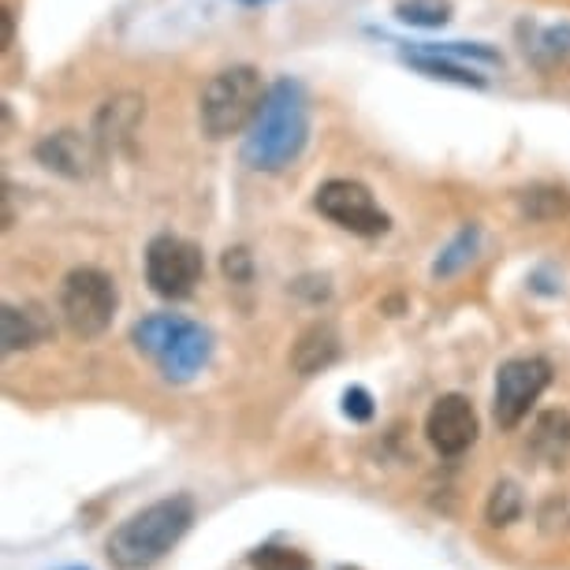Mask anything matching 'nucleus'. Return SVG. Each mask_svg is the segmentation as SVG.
I'll return each instance as SVG.
<instances>
[{
	"label": "nucleus",
	"mask_w": 570,
	"mask_h": 570,
	"mask_svg": "<svg viewBox=\"0 0 570 570\" xmlns=\"http://www.w3.org/2000/svg\"><path fill=\"white\" fill-rule=\"evenodd\" d=\"M309 138V101L295 79H279L268 86L262 109L246 131L243 160L257 171H279L303 154Z\"/></svg>",
	"instance_id": "obj_1"
},
{
	"label": "nucleus",
	"mask_w": 570,
	"mask_h": 570,
	"mask_svg": "<svg viewBox=\"0 0 570 570\" xmlns=\"http://www.w3.org/2000/svg\"><path fill=\"white\" fill-rule=\"evenodd\" d=\"M195 514L198 508L187 492H176V497L135 511L131 519L116 525L109 544H105L109 563L116 570H149L187 537V530L195 525Z\"/></svg>",
	"instance_id": "obj_2"
},
{
	"label": "nucleus",
	"mask_w": 570,
	"mask_h": 570,
	"mask_svg": "<svg viewBox=\"0 0 570 570\" xmlns=\"http://www.w3.org/2000/svg\"><path fill=\"white\" fill-rule=\"evenodd\" d=\"M131 343L138 347V354H146L157 365L165 381L176 384L195 381L213 354V332L179 314L142 317L131 328Z\"/></svg>",
	"instance_id": "obj_3"
},
{
	"label": "nucleus",
	"mask_w": 570,
	"mask_h": 570,
	"mask_svg": "<svg viewBox=\"0 0 570 570\" xmlns=\"http://www.w3.org/2000/svg\"><path fill=\"white\" fill-rule=\"evenodd\" d=\"M265 94L268 90L262 82V71L250 68V63H235V68L217 71L206 82L202 101H198L202 135L213 138V142H224V138H232V135L250 131Z\"/></svg>",
	"instance_id": "obj_4"
},
{
	"label": "nucleus",
	"mask_w": 570,
	"mask_h": 570,
	"mask_svg": "<svg viewBox=\"0 0 570 570\" xmlns=\"http://www.w3.org/2000/svg\"><path fill=\"white\" fill-rule=\"evenodd\" d=\"M116 306H120V295H116V279L105 273V268L94 265H79L63 276L60 287V314L63 325L71 328V336L79 340H98L112 328Z\"/></svg>",
	"instance_id": "obj_5"
},
{
	"label": "nucleus",
	"mask_w": 570,
	"mask_h": 570,
	"mask_svg": "<svg viewBox=\"0 0 570 570\" xmlns=\"http://www.w3.org/2000/svg\"><path fill=\"white\" fill-rule=\"evenodd\" d=\"M202 273H206L202 246H195L190 239H179V235H154V239H149L146 284L157 298H168V303L190 298L195 287L202 284Z\"/></svg>",
	"instance_id": "obj_6"
},
{
	"label": "nucleus",
	"mask_w": 570,
	"mask_h": 570,
	"mask_svg": "<svg viewBox=\"0 0 570 570\" xmlns=\"http://www.w3.org/2000/svg\"><path fill=\"white\" fill-rule=\"evenodd\" d=\"M552 384V365L548 358H508L497 370V392H492V417L503 433L519 429L530 417L533 403L541 400L544 389Z\"/></svg>",
	"instance_id": "obj_7"
},
{
	"label": "nucleus",
	"mask_w": 570,
	"mask_h": 570,
	"mask_svg": "<svg viewBox=\"0 0 570 570\" xmlns=\"http://www.w3.org/2000/svg\"><path fill=\"white\" fill-rule=\"evenodd\" d=\"M314 209L325 220H332L336 228L362 235V239H373V235L389 232V213L376 206L373 190L358 179H328L317 187L314 195Z\"/></svg>",
	"instance_id": "obj_8"
},
{
	"label": "nucleus",
	"mask_w": 570,
	"mask_h": 570,
	"mask_svg": "<svg viewBox=\"0 0 570 570\" xmlns=\"http://www.w3.org/2000/svg\"><path fill=\"white\" fill-rule=\"evenodd\" d=\"M481 425H478V411H473V403L466 395L459 392H448L440 395V400L429 406V417H425V436L429 444H433L436 455L444 459H459L462 451L473 448V440H478Z\"/></svg>",
	"instance_id": "obj_9"
},
{
	"label": "nucleus",
	"mask_w": 570,
	"mask_h": 570,
	"mask_svg": "<svg viewBox=\"0 0 570 570\" xmlns=\"http://www.w3.org/2000/svg\"><path fill=\"white\" fill-rule=\"evenodd\" d=\"M35 157L38 165H46L49 171H57L63 179H86L94 176L101 165V146L94 135H82V131H71V127H63V131H52L46 135L41 142L35 146Z\"/></svg>",
	"instance_id": "obj_10"
},
{
	"label": "nucleus",
	"mask_w": 570,
	"mask_h": 570,
	"mask_svg": "<svg viewBox=\"0 0 570 570\" xmlns=\"http://www.w3.org/2000/svg\"><path fill=\"white\" fill-rule=\"evenodd\" d=\"M146 116V101L138 94H116L98 109V120H94V138H98L101 154H116V149L131 146V138L138 131Z\"/></svg>",
	"instance_id": "obj_11"
},
{
	"label": "nucleus",
	"mask_w": 570,
	"mask_h": 570,
	"mask_svg": "<svg viewBox=\"0 0 570 570\" xmlns=\"http://www.w3.org/2000/svg\"><path fill=\"white\" fill-rule=\"evenodd\" d=\"M343 354V343H340V332L328 325V321H317V325H309L303 336L295 340L292 347V370L298 376H317L332 370V365L340 362Z\"/></svg>",
	"instance_id": "obj_12"
},
{
	"label": "nucleus",
	"mask_w": 570,
	"mask_h": 570,
	"mask_svg": "<svg viewBox=\"0 0 570 570\" xmlns=\"http://www.w3.org/2000/svg\"><path fill=\"white\" fill-rule=\"evenodd\" d=\"M52 336V321L41 314L38 306H12L0 309V340H4V354L30 351Z\"/></svg>",
	"instance_id": "obj_13"
},
{
	"label": "nucleus",
	"mask_w": 570,
	"mask_h": 570,
	"mask_svg": "<svg viewBox=\"0 0 570 570\" xmlns=\"http://www.w3.org/2000/svg\"><path fill=\"white\" fill-rule=\"evenodd\" d=\"M533 455L548 462V466H567L570 459V414L567 411H544L537 417L533 436H530Z\"/></svg>",
	"instance_id": "obj_14"
},
{
	"label": "nucleus",
	"mask_w": 570,
	"mask_h": 570,
	"mask_svg": "<svg viewBox=\"0 0 570 570\" xmlns=\"http://www.w3.org/2000/svg\"><path fill=\"white\" fill-rule=\"evenodd\" d=\"M406 63L417 68L422 75H429V79H444V82H459V86H485V75H478L455 57H444V52L411 49L406 52Z\"/></svg>",
	"instance_id": "obj_15"
},
{
	"label": "nucleus",
	"mask_w": 570,
	"mask_h": 570,
	"mask_svg": "<svg viewBox=\"0 0 570 570\" xmlns=\"http://www.w3.org/2000/svg\"><path fill=\"white\" fill-rule=\"evenodd\" d=\"M519 209L525 220H537V224H548V220H559L570 213V195L563 187H530L519 195Z\"/></svg>",
	"instance_id": "obj_16"
},
{
	"label": "nucleus",
	"mask_w": 570,
	"mask_h": 570,
	"mask_svg": "<svg viewBox=\"0 0 570 570\" xmlns=\"http://www.w3.org/2000/svg\"><path fill=\"white\" fill-rule=\"evenodd\" d=\"M525 511V497H522V485L519 481H497L485 500V522L497 525V530H503V525H514L522 519Z\"/></svg>",
	"instance_id": "obj_17"
},
{
	"label": "nucleus",
	"mask_w": 570,
	"mask_h": 570,
	"mask_svg": "<svg viewBox=\"0 0 570 570\" xmlns=\"http://www.w3.org/2000/svg\"><path fill=\"white\" fill-rule=\"evenodd\" d=\"M478 243H481V232H478V224H466L455 239H451L444 246V254L436 257V265H433V276L436 279H448V276H455L462 273L470 262H473V254H478Z\"/></svg>",
	"instance_id": "obj_18"
},
{
	"label": "nucleus",
	"mask_w": 570,
	"mask_h": 570,
	"mask_svg": "<svg viewBox=\"0 0 570 570\" xmlns=\"http://www.w3.org/2000/svg\"><path fill=\"white\" fill-rule=\"evenodd\" d=\"M395 16L411 27L433 30V27H444L451 19V0H400V4H395Z\"/></svg>",
	"instance_id": "obj_19"
},
{
	"label": "nucleus",
	"mask_w": 570,
	"mask_h": 570,
	"mask_svg": "<svg viewBox=\"0 0 570 570\" xmlns=\"http://www.w3.org/2000/svg\"><path fill=\"white\" fill-rule=\"evenodd\" d=\"M250 570H309V559L295 548H257L250 556Z\"/></svg>",
	"instance_id": "obj_20"
},
{
	"label": "nucleus",
	"mask_w": 570,
	"mask_h": 570,
	"mask_svg": "<svg viewBox=\"0 0 570 570\" xmlns=\"http://www.w3.org/2000/svg\"><path fill=\"white\" fill-rule=\"evenodd\" d=\"M343 414L351 417V422H370V417L376 414V406H373V395L362 389V384H351L347 392H343Z\"/></svg>",
	"instance_id": "obj_21"
},
{
	"label": "nucleus",
	"mask_w": 570,
	"mask_h": 570,
	"mask_svg": "<svg viewBox=\"0 0 570 570\" xmlns=\"http://www.w3.org/2000/svg\"><path fill=\"white\" fill-rule=\"evenodd\" d=\"M224 276L235 279V284H246V279H250V254H246L243 246H235V250L224 254Z\"/></svg>",
	"instance_id": "obj_22"
},
{
	"label": "nucleus",
	"mask_w": 570,
	"mask_h": 570,
	"mask_svg": "<svg viewBox=\"0 0 570 570\" xmlns=\"http://www.w3.org/2000/svg\"><path fill=\"white\" fill-rule=\"evenodd\" d=\"M4 46H12V12L4 8Z\"/></svg>",
	"instance_id": "obj_23"
},
{
	"label": "nucleus",
	"mask_w": 570,
	"mask_h": 570,
	"mask_svg": "<svg viewBox=\"0 0 570 570\" xmlns=\"http://www.w3.org/2000/svg\"><path fill=\"white\" fill-rule=\"evenodd\" d=\"M243 4H262V0H243Z\"/></svg>",
	"instance_id": "obj_24"
},
{
	"label": "nucleus",
	"mask_w": 570,
	"mask_h": 570,
	"mask_svg": "<svg viewBox=\"0 0 570 570\" xmlns=\"http://www.w3.org/2000/svg\"><path fill=\"white\" fill-rule=\"evenodd\" d=\"M63 570H86V567H63Z\"/></svg>",
	"instance_id": "obj_25"
}]
</instances>
